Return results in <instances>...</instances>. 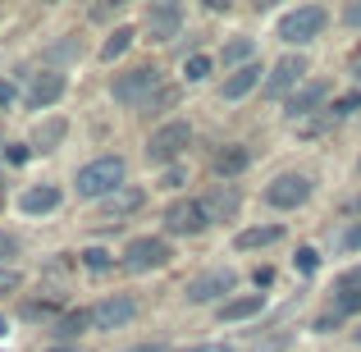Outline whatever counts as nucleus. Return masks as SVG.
<instances>
[{
  "label": "nucleus",
  "instance_id": "obj_24",
  "mask_svg": "<svg viewBox=\"0 0 361 352\" xmlns=\"http://www.w3.org/2000/svg\"><path fill=\"white\" fill-rule=\"evenodd\" d=\"M361 110V92H348V97H338L334 106H329V119H348V115H357Z\"/></svg>",
  "mask_w": 361,
  "mask_h": 352
},
{
  "label": "nucleus",
  "instance_id": "obj_40",
  "mask_svg": "<svg viewBox=\"0 0 361 352\" xmlns=\"http://www.w3.org/2000/svg\"><path fill=\"white\" fill-rule=\"evenodd\" d=\"M178 183H183V169H169V174H165V183H160V188H178Z\"/></svg>",
  "mask_w": 361,
  "mask_h": 352
},
{
  "label": "nucleus",
  "instance_id": "obj_12",
  "mask_svg": "<svg viewBox=\"0 0 361 352\" xmlns=\"http://www.w3.org/2000/svg\"><path fill=\"white\" fill-rule=\"evenodd\" d=\"M325 97H329V83L325 78H311V83H302V87L283 101V115H288L293 123H298V119H316V110L325 106Z\"/></svg>",
  "mask_w": 361,
  "mask_h": 352
},
{
  "label": "nucleus",
  "instance_id": "obj_3",
  "mask_svg": "<svg viewBox=\"0 0 361 352\" xmlns=\"http://www.w3.org/2000/svg\"><path fill=\"white\" fill-rule=\"evenodd\" d=\"M325 23H329V14L320 5H298V9H288V14L279 18V42L307 46V42H316V37L325 32Z\"/></svg>",
  "mask_w": 361,
  "mask_h": 352
},
{
  "label": "nucleus",
  "instance_id": "obj_33",
  "mask_svg": "<svg viewBox=\"0 0 361 352\" xmlns=\"http://www.w3.org/2000/svg\"><path fill=\"white\" fill-rule=\"evenodd\" d=\"M338 293H361V265H357V270H348L343 279H338Z\"/></svg>",
  "mask_w": 361,
  "mask_h": 352
},
{
  "label": "nucleus",
  "instance_id": "obj_6",
  "mask_svg": "<svg viewBox=\"0 0 361 352\" xmlns=\"http://www.w3.org/2000/svg\"><path fill=\"white\" fill-rule=\"evenodd\" d=\"M238 289V274L233 270H206V274H197L192 284L183 289V298L192 302V307H206V302H229V293Z\"/></svg>",
  "mask_w": 361,
  "mask_h": 352
},
{
  "label": "nucleus",
  "instance_id": "obj_30",
  "mask_svg": "<svg viewBox=\"0 0 361 352\" xmlns=\"http://www.w3.org/2000/svg\"><path fill=\"white\" fill-rule=\"evenodd\" d=\"M18 284H23V274L9 270V265H0V298H5V293H18Z\"/></svg>",
  "mask_w": 361,
  "mask_h": 352
},
{
  "label": "nucleus",
  "instance_id": "obj_16",
  "mask_svg": "<svg viewBox=\"0 0 361 352\" xmlns=\"http://www.w3.org/2000/svg\"><path fill=\"white\" fill-rule=\"evenodd\" d=\"M247 165H252V151H247L243 142H233V147H220V151H215V174H220V178L243 174Z\"/></svg>",
  "mask_w": 361,
  "mask_h": 352
},
{
  "label": "nucleus",
  "instance_id": "obj_14",
  "mask_svg": "<svg viewBox=\"0 0 361 352\" xmlns=\"http://www.w3.org/2000/svg\"><path fill=\"white\" fill-rule=\"evenodd\" d=\"M252 87H265V83H261V64H243V69H229V78H224L220 97H224V101H243Z\"/></svg>",
  "mask_w": 361,
  "mask_h": 352
},
{
  "label": "nucleus",
  "instance_id": "obj_20",
  "mask_svg": "<svg viewBox=\"0 0 361 352\" xmlns=\"http://www.w3.org/2000/svg\"><path fill=\"white\" fill-rule=\"evenodd\" d=\"M206 211H211V220H229V215H238V188H215L211 197H202Z\"/></svg>",
  "mask_w": 361,
  "mask_h": 352
},
{
  "label": "nucleus",
  "instance_id": "obj_26",
  "mask_svg": "<svg viewBox=\"0 0 361 352\" xmlns=\"http://www.w3.org/2000/svg\"><path fill=\"white\" fill-rule=\"evenodd\" d=\"M60 138H64V123H60V119H55V123H46V128H37V151H51Z\"/></svg>",
  "mask_w": 361,
  "mask_h": 352
},
{
  "label": "nucleus",
  "instance_id": "obj_11",
  "mask_svg": "<svg viewBox=\"0 0 361 352\" xmlns=\"http://www.w3.org/2000/svg\"><path fill=\"white\" fill-rule=\"evenodd\" d=\"M87 316H92V329H123L137 316V302H133L128 293H115V298H101Z\"/></svg>",
  "mask_w": 361,
  "mask_h": 352
},
{
  "label": "nucleus",
  "instance_id": "obj_18",
  "mask_svg": "<svg viewBox=\"0 0 361 352\" xmlns=\"http://www.w3.org/2000/svg\"><path fill=\"white\" fill-rule=\"evenodd\" d=\"M279 238H283L279 224H256V229H243L233 238V247H238V252H256V247H270V243H279Z\"/></svg>",
  "mask_w": 361,
  "mask_h": 352
},
{
  "label": "nucleus",
  "instance_id": "obj_17",
  "mask_svg": "<svg viewBox=\"0 0 361 352\" xmlns=\"http://www.w3.org/2000/svg\"><path fill=\"white\" fill-rule=\"evenodd\" d=\"M261 307H265V293H243V298H229L220 307V320H229V325L233 320H252Z\"/></svg>",
  "mask_w": 361,
  "mask_h": 352
},
{
  "label": "nucleus",
  "instance_id": "obj_23",
  "mask_svg": "<svg viewBox=\"0 0 361 352\" xmlns=\"http://www.w3.org/2000/svg\"><path fill=\"white\" fill-rule=\"evenodd\" d=\"M82 325H92L87 311H69V316L55 320V334H60V339H73V334H82Z\"/></svg>",
  "mask_w": 361,
  "mask_h": 352
},
{
  "label": "nucleus",
  "instance_id": "obj_37",
  "mask_svg": "<svg viewBox=\"0 0 361 352\" xmlns=\"http://www.w3.org/2000/svg\"><path fill=\"white\" fill-rule=\"evenodd\" d=\"M343 23H353V28H361V0H353V5L343 9Z\"/></svg>",
  "mask_w": 361,
  "mask_h": 352
},
{
  "label": "nucleus",
  "instance_id": "obj_19",
  "mask_svg": "<svg viewBox=\"0 0 361 352\" xmlns=\"http://www.w3.org/2000/svg\"><path fill=\"white\" fill-rule=\"evenodd\" d=\"M142 206V188H119L115 197L106 202V211H101V220H123V215H133Z\"/></svg>",
  "mask_w": 361,
  "mask_h": 352
},
{
  "label": "nucleus",
  "instance_id": "obj_32",
  "mask_svg": "<svg viewBox=\"0 0 361 352\" xmlns=\"http://www.w3.org/2000/svg\"><path fill=\"white\" fill-rule=\"evenodd\" d=\"M23 316H27V320H46V316H55V307H51V302H27Z\"/></svg>",
  "mask_w": 361,
  "mask_h": 352
},
{
  "label": "nucleus",
  "instance_id": "obj_43",
  "mask_svg": "<svg viewBox=\"0 0 361 352\" xmlns=\"http://www.w3.org/2000/svg\"><path fill=\"white\" fill-rule=\"evenodd\" d=\"M0 339H5V316H0Z\"/></svg>",
  "mask_w": 361,
  "mask_h": 352
},
{
  "label": "nucleus",
  "instance_id": "obj_15",
  "mask_svg": "<svg viewBox=\"0 0 361 352\" xmlns=\"http://www.w3.org/2000/svg\"><path fill=\"white\" fill-rule=\"evenodd\" d=\"M18 206H23V215H51L55 206H60V188H51V183L27 188V193L18 197Z\"/></svg>",
  "mask_w": 361,
  "mask_h": 352
},
{
  "label": "nucleus",
  "instance_id": "obj_7",
  "mask_svg": "<svg viewBox=\"0 0 361 352\" xmlns=\"http://www.w3.org/2000/svg\"><path fill=\"white\" fill-rule=\"evenodd\" d=\"M165 229L169 233H183V238H197L211 229V211H206L202 197H188V202H174L165 211Z\"/></svg>",
  "mask_w": 361,
  "mask_h": 352
},
{
  "label": "nucleus",
  "instance_id": "obj_39",
  "mask_svg": "<svg viewBox=\"0 0 361 352\" xmlns=\"http://www.w3.org/2000/svg\"><path fill=\"white\" fill-rule=\"evenodd\" d=\"M348 73H353V78L361 83V46H357V51H353V55H348Z\"/></svg>",
  "mask_w": 361,
  "mask_h": 352
},
{
  "label": "nucleus",
  "instance_id": "obj_46",
  "mask_svg": "<svg viewBox=\"0 0 361 352\" xmlns=\"http://www.w3.org/2000/svg\"><path fill=\"white\" fill-rule=\"evenodd\" d=\"M357 339H361V329H357Z\"/></svg>",
  "mask_w": 361,
  "mask_h": 352
},
{
  "label": "nucleus",
  "instance_id": "obj_41",
  "mask_svg": "<svg viewBox=\"0 0 361 352\" xmlns=\"http://www.w3.org/2000/svg\"><path fill=\"white\" fill-rule=\"evenodd\" d=\"M123 352H165V344H137V348H123Z\"/></svg>",
  "mask_w": 361,
  "mask_h": 352
},
{
  "label": "nucleus",
  "instance_id": "obj_34",
  "mask_svg": "<svg viewBox=\"0 0 361 352\" xmlns=\"http://www.w3.org/2000/svg\"><path fill=\"white\" fill-rule=\"evenodd\" d=\"M9 256H18V238L14 233H0V265H5Z\"/></svg>",
  "mask_w": 361,
  "mask_h": 352
},
{
  "label": "nucleus",
  "instance_id": "obj_21",
  "mask_svg": "<svg viewBox=\"0 0 361 352\" xmlns=\"http://www.w3.org/2000/svg\"><path fill=\"white\" fill-rule=\"evenodd\" d=\"M133 37H137V32H133V28H115V32L106 37V46H101V60H106V64H115L119 55H123V51H128V46H133Z\"/></svg>",
  "mask_w": 361,
  "mask_h": 352
},
{
  "label": "nucleus",
  "instance_id": "obj_36",
  "mask_svg": "<svg viewBox=\"0 0 361 352\" xmlns=\"http://www.w3.org/2000/svg\"><path fill=\"white\" fill-rule=\"evenodd\" d=\"M14 97H18V92H14V83H9V78H0V106H14Z\"/></svg>",
  "mask_w": 361,
  "mask_h": 352
},
{
  "label": "nucleus",
  "instance_id": "obj_10",
  "mask_svg": "<svg viewBox=\"0 0 361 352\" xmlns=\"http://www.w3.org/2000/svg\"><path fill=\"white\" fill-rule=\"evenodd\" d=\"M142 28H147L151 42H174L178 28H183V5L178 0H156L147 9V18H142Z\"/></svg>",
  "mask_w": 361,
  "mask_h": 352
},
{
  "label": "nucleus",
  "instance_id": "obj_29",
  "mask_svg": "<svg viewBox=\"0 0 361 352\" xmlns=\"http://www.w3.org/2000/svg\"><path fill=\"white\" fill-rule=\"evenodd\" d=\"M293 265H298V270H302V274H316V265H320V256H316V247H298V261H293Z\"/></svg>",
  "mask_w": 361,
  "mask_h": 352
},
{
  "label": "nucleus",
  "instance_id": "obj_1",
  "mask_svg": "<svg viewBox=\"0 0 361 352\" xmlns=\"http://www.w3.org/2000/svg\"><path fill=\"white\" fill-rule=\"evenodd\" d=\"M123 174H128L123 156H97L92 165L78 169L73 188H78V197H87V202H101V197H115L123 188Z\"/></svg>",
  "mask_w": 361,
  "mask_h": 352
},
{
  "label": "nucleus",
  "instance_id": "obj_44",
  "mask_svg": "<svg viewBox=\"0 0 361 352\" xmlns=\"http://www.w3.org/2000/svg\"><path fill=\"white\" fill-rule=\"evenodd\" d=\"M0 206H5V188H0Z\"/></svg>",
  "mask_w": 361,
  "mask_h": 352
},
{
  "label": "nucleus",
  "instance_id": "obj_38",
  "mask_svg": "<svg viewBox=\"0 0 361 352\" xmlns=\"http://www.w3.org/2000/svg\"><path fill=\"white\" fill-rule=\"evenodd\" d=\"M183 352H233L229 344H192V348H183Z\"/></svg>",
  "mask_w": 361,
  "mask_h": 352
},
{
  "label": "nucleus",
  "instance_id": "obj_28",
  "mask_svg": "<svg viewBox=\"0 0 361 352\" xmlns=\"http://www.w3.org/2000/svg\"><path fill=\"white\" fill-rule=\"evenodd\" d=\"M338 252H361V220L343 229V238H338Z\"/></svg>",
  "mask_w": 361,
  "mask_h": 352
},
{
  "label": "nucleus",
  "instance_id": "obj_2",
  "mask_svg": "<svg viewBox=\"0 0 361 352\" xmlns=\"http://www.w3.org/2000/svg\"><path fill=\"white\" fill-rule=\"evenodd\" d=\"M115 101L119 106H128V110H137V106H151L156 101V92H160V69L156 64H133L128 73H119L115 78Z\"/></svg>",
  "mask_w": 361,
  "mask_h": 352
},
{
  "label": "nucleus",
  "instance_id": "obj_4",
  "mask_svg": "<svg viewBox=\"0 0 361 352\" xmlns=\"http://www.w3.org/2000/svg\"><path fill=\"white\" fill-rule=\"evenodd\" d=\"M188 142H192V128H188L183 119H169V123H160V128L151 133L147 160H151V165H174V160L188 151Z\"/></svg>",
  "mask_w": 361,
  "mask_h": 352
},
{
  "label": "nucleus",
  "instance_id": "obj_13",
  "mask_svg": "<svg viewBox=\"0 0 361 352\" xmlns=\"http://www.w3.org/2000/svg\"><path fill=\"white\" fill-rule=\"evenodd\" d=\"M64 87H69V78H64V73H55V69L37 73V78L27 83V110H51L55 101L64 97Z\"/></svg>",
  "mask_w": 361,
  "mask_h": 352
},
{
  "label": "nucleus",
  "instance_id": "obj_27",
  "mask_svg": "<svg viewBox=\"0 0 361 352\" xmlns=\"http://www.w3.org/2000/svg\"><path fill=\"white\" fill-rule=\"evenodd\" d=\"M183 73H188V83H202L206 73H211V55H192V60H183Z\"/></svg>",
  "mask_w": 361,
  "mask_h": 352
},
{
  "label": "nucleus",
  "instance_id": "obj_8",
  "mask_svg": "<svg viewBox=\"0 0 361 352\" xmlns=\"http://www.w3.org/2000/svg\"><path fill=\"white\" fill-rule=\"evenodd\" d=\"M302 78H307V60H302V55H283V60L270 69V78H265L261 92H265L270 101H288L293 92L302 87Z\"/></svg>",
  "mask_w": 361,
  "mask_h": 352
},
{
  "label": "nucleus",
  "instance_id": "obj_35",
  "mask_svg": "<svg viewBox=\"0 0 361 352\" xmlns=\"http://www.w3.org/2000/svg\"><path fill=\"white\" fill-rule=\"evenodd\" d=\"M174 101H178V87H160L156 101H151V110H165V106H174Z\"/></svg>",
  "mask_w": 361,
  "mask_h": 352
},
{
  "label": "nucleus",
  "instance_id": "obj_5",
  "mask_svg": "<svg viewBox=\"0 0 361 352\" xmlns=\"http://www.w3.org/2000/svg\"><path fill=\"white\" fill-rule=\"evenodd\" d=\"M169 261H174V247H169L165 238H133V243L123 247V270H133V274L165 270Z\"/></svg>",
  "mask_w": 361,
  "mask_h": 352
},
{
  "label": "nucleus",
  "instance_id": "obj_22",
  "mask_svg": "<svg viewBox=\"0 0 361 352\" xmlns=\"http://www.w3.org/2000/svg\"><path fill=\"white\" fill-rule=\"evenodd\" d=\"M252 51H256L252 37H238V42H229V46H224V55H220L224 69H229V64H238V69H243V64H252Z\"/></svg>",
  "mask_w": 361,
  "mask_h": 352
},
{
  "label": "nucleus",
  "instance_id": "obj_25",
  "mask_svg": "<svg viewBox=\"0 0 361 352\" xmlns=\"http://www.w3.org/2000/svg\"><path fill=\"white\" fill-rule=\"evenodd\" d=\"M82 265H87V270H110V265H115V256L106 252V247H87V252H82Z\"/></svg>",
  "mask_w": 361,
  "mask_h": 352
},
{
  "label": "nucleus",
  "instance_id": "obj_31",
  "mask_svg": "<svg viewBox=\"0 0 361 352\" xmlns=\"http://www.w3.org/2000/svg\"><path fill=\"white\" fill-rule=\"evenodd\" d=\"M334 311H338V316H353V311H361V293H338Z\"/></svg>",
  "mask_w": 361,
  "mask_h": 352
},
{
  "label": "nucleus",
  "instance_id": "obj_42",
  "mask_svg": "<svg viewBox=\"0 0 361 352\" xmlns=\"http://www.w3.org/2000/svg\"><path fill=\"white\" fill-rule=\"evenodd\" d=\"M46 352H78V348H69V344H64V348H46Z\"/></svg>",
  "mask_w": 361,
  "mask_h": 352
},
{
  "label": "nucleus",
  "instance_id": "obj_9",
  "mask_svg": "<svg viewBox=\"0 0 361 352\" xmlns=\"http://www.w3.org/2000/svg\"><path fill=\"white\" fill-rule=\"evenodd\" d=\"M265 202H270L274 211H298V206L311 202V178L307 174H279L265 188Z\"/></svg>",
  "mask_w": 361,
  "mask_h": 352
},
{
  "label": "nucleus",
  "instance_id": "obj_45",
  "mask_svg": "<svg viewBox=\"0 0 361 352\" xmlns=\"http://www.w3.org/2000/svg\"><path fill=\"white\" fill-rule=\"evenodd\" d=\"M5 156H9V151H5V147H0V160H5Z\"/></svg>",
  "mask_w": 361,
  "mask_h": 352
}]
</instances>
